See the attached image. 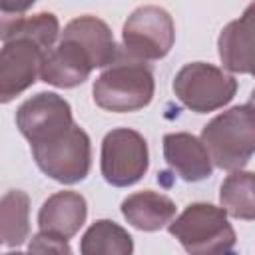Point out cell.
I'll list each match as a JSON object with an SVG mask.
<instances>
[{
  "mask_svg": "<svg viewBox=\"0 0 255 255\" xmlns=\"http://www.w3.org/2000/svg\"><path fill=\"white\" fill-rule=\"evenodd\" d=\"M4 255H30V253H22V251H10V253H4Z\"/></svg>",
  "mask_w": 255,
  "mask_h": 255,
  "instance_id": "44dd1931",
  "label": "cell"
},
{
  "mask_svg": "<svg viewBox=\"0 0 255 255\" xmlns=\"http://www.w3.org/2000/svg\"><path fill=\"white\" fill-rule=\"evenodd\" d=\"M155 80L147 62L129 56L124 48L116 60L96 78L92 86L94 102L106 112L128 114L145 108L153 100Z\"/></svg>",
  "mask_w": 255,
  "mask_h": 255,
  "instance_id": "6da1fadb",
  "label": "cell"
},
{
  "mask_svg": "<svg viewBox=\"0 0 255 255\" xmlns=\"http://www.w3.org/2000/svg\"><path fill=\"white\" fill-rule=\"evenodd\" d=\"M50 50L26 34L2 40L0 50V102L8 104L24 90L34 86L44 58Z\"/></svg>",
  "mask_w": 255,
  "mask_h": 255,
  "instance_id": "ba28073f",
  "label": "cell"
},
{
  "mask_svg": "<svg viewBox=\"0 0 255 255\" xmlns=\"http://www.w3.org/2000/svg\"><path fill=\"white\" fill-rule=\"evenodd\" d=\"M149 167L145 137L131 128H116L102 141L100 169L104 179L114 187L137 183Z\"/></svg>",
  "mask_w": 255,
  "mask_h": 255,
  "instance_id": "52a82bcc",
  "label": "cell"
},
{
  "mask_svg": "<svg viewBox=\"0 0 255 255\" xmlns=\"http://www.w3.org/2000/svg\"><path fill=\"white\" fill-rule=\"evenodd\" d=\"M94 68L96 66L86 48L74 38L62 34L58 44L44 58L40 80L56 88H76L90 78Z\"/></svg>",
  "mask_w": 255,
  "mask_h": 255,
  "instance_id": "30bf717a",
  "label": "cell"
},
{
  "mask_svg": "<svg viewBox=\"0 0 255 255\" xmlns=\"http://www.w3.org/2000/svg\"><path fill=\"white\" fill-rule=\"evenodd\" d=\"M249 106L255 110V88L251 90V96H249Z\"/></svg>",
  "mask_w": 255,
  "mask_h": 255,
  "instance_id": "ffe728a7",
  "label": "cell"
},
{
  "mask_svg": "<svg viewBox=\"0 0 255 255\" xmlns=\"http://www.w3.org/2000/svg\"><path fill=\"white\" fill-rule=\"evenodd\" d=\"M175 42V26L169 12L155 4L135 8L122 28V48L143 62L161 60Z\"/></svg>",
  "mask_w": 255,
  "mask_h": 255,
  "instance_id": "8992f818",
  "label": "cell"
},
{
  "mask_svg": "<svg viewBox=\"0 0 255 255\" xmlns=\"http://www.w3.org/2000/svg\"><path fill=\"white\" fill-rule=\"evenodd\" d=\"M16 126L30 145L48 143L74 126L68 100L54 92H40L16 110Z\"/></svg>",
  "mask_w": 255,
  "mask_h": 255,
  "instance_id": "9c48e42d",
  "label": "cell"
},
{
  "mask_svg": "<svg viewBox=\"0 0 255 255\" xmlns=\"http://www.w3.org/2000/svg\"><path fill=\"white\" fill-rule=\"evenodd\" d=\"M163 159L183 181L189 183L201 181L213 171V161L203 141L187 131L163 135Z\"/></svg>",
  "mask_w": 255,
  "mask_h": 255,
  "instance_id": "7c38bea8",
  "label": "cell"
},
{
  "mask_svg": "<svg viewBox=\"0 0 255 255\" xmlns=\"http://www.w3.org/2000/svg\"><path fill=\"white\" fill-rule=\"evenodd\" d=\"M30 147L36 165L54 181L72 185L86 179V175L90 173L92 143L90 135L78 124H74L60 137Z\"/></svg>",
  "mask_w": 255,
  "mask_h": 255,
  "instance_id": "5b68a950",
  "label": "cell"
},
{
  "mask_svg": "<svg viewBox=\"0 0 255 255\" xmlns=\"http://www.w3.org/2000/svg\"><path fill=\"white\" fill-rule=\"evenodd\" d=\"M221 207L227 215L235 219L253 221L255 219V173L251 171H231L219 189Z\"/></svg>",
  "mask_w": 255,
  "mask_h": 255,
  "instance_id": "ac0fdd59",
  "label": "cell"
},
{
  "mask_svg": "<svg viewBox=\"0 0 255 255\" xmlns=\"http://www.w3.org/2000/svg\"><path fill=\"white\" fill-rule=\"evenodd\" d=\"M217 48L225 70L255 78V2L221 30Z\"/></svg>",
  "mask_w": 255,
  "mask_h": 255,
  "instance_id": "8fae6325",
  "label": "cell"
},
{
  "mask_svg": "<svg viewBox=\"0 0 255 255\" xmlns=\"http://www.w3.org/2000/svg\"><path fill=\"white\" fill-rule=\"evenodd\" d=\"M167 229L189 255H229L237 241L227 211L203 201L187 205Z\"/></svg>",
  "mask_w": 255,
  "mask_h": 255,
  "instance_id": "3957f363",
  "label": "cell"
},
{
  "mask_svg": "<svg viewBox=\"0 0 255 255\" xmlns=\"http://www.w3.org/2000/svg\"><path fill=\"white\" fill-rule=\"evenodd\" d=\"M82 255H133L131 235L112 219L94 221L80 239Z\"/></svg>",
  "mask_w": 255,
  "mask_h": 255,
  "instance_id": "2e32d148",
  "label": "cell"
},
{
  "mask_svg": "<svg viewBox=\"0 0 255 255\" xmlns=\"http://www.w3.org/2000/svg\"><path fill=\"white\" fill-rule=\"evenodd\" d=\"M30 235V197L22 189H10L0 201V237L6 247L22 245Z\"/></svg>",
  "mask_w": 255,
  "mask_h": 255,
  "instance_id": "e0dca14e",
  "label": "cell"
},
{
  "mask_svg": "<svg viewBox=\"0 0 255 255\" xmlns=\"http://www.w3.org/2000/svg\"><path fill=\"white\" fill-rule=\"evenodd\" d=\"M173 92L187 110L207 114L227 106L233 100L237 80L213 64L189 62L175 74Z\"/></svg>",
  "mask_w": 255,
  "mask_h": 255,
  "instance_id": "277c9868",
  "label": "cell"
},
{
  "mask_svg": "<svg viewBox=\"0 0 255 255\" xmlns=\"http://www.w3.org/2000/svg\"><path fill=\"white\" fill-rule=\"evenodd\" d=\"M88 203L78 191H56L50 195L38 211V227L44 233H52L64 239L74 237L86 223Z\"/></svg>",
  "mask_w": 255,
  "mask_h": 255,
  "instance_id": "4fadbf2b",
  "label": "cell"
},
{
  "mask_svg": "<svg viewBox=\"0 0 255 255\" xmlns=\"http://www.w3.org/2000/svg\"><path fill=\"white\" fill-rule=\"evenodd\" d=\"M28 253L30 255H72V247L68 245V239L40 231L32 235L28 243Z\"/></svg>",
  "mask_w": 255,
  "mask_h": 255,
  "instance_id": "d6986e66",
  "label": "cell"
},
{
  "mask_svg": "<svg viewBox=\"0 0 255 255\" xmlns=\"http://www.w3.org/2000/svg\"><path fill=\"white\" fill-rule=\"evenodd\" d=\"M199 139L213 165L239 171L255 153V110L243 104L221 112L201 129Z\"/></svg>",
  "mask_w": 255,
  "mask_h": 255,
  "instance_id": "7a4b0ae2",
  "label": "cell"
},
{
  "mask_svg": "<svg viewBox=\"0 0 255 255\" xmlns=\"http://www.w3.org/2000/svg\"><path fill=\"white\" fill-rule=\"evenodd\" d=\"M62 34H66V36L74 38L78 44H82L86 48V52L90 54L96 68H108L118 56L120 48L116 46L110 26L96 16L86 14V16H78V18L70 20Z\"/></svg>",
  "mask_w": 255,
  "mask_h": 255,
  "instance_id": "9a60e30c",
  "label": "cell"
},
{
  "mask_svg": "<svg viewBox=\"0 0 255 255\" xmlns=\"http://www.w3.org/2000/svg\"><path fill=\"white\" fill-rule=\"evenodd\" d=\"M122 215L139 231H157L173 221L175 203L163 193L143 189L122 201Z\"/></svg>",
  "mask_w": 255,
  "mask_h": 255,
  "instance_id": "5bb4252c",
  "label": "cell"
}]
</instances>
